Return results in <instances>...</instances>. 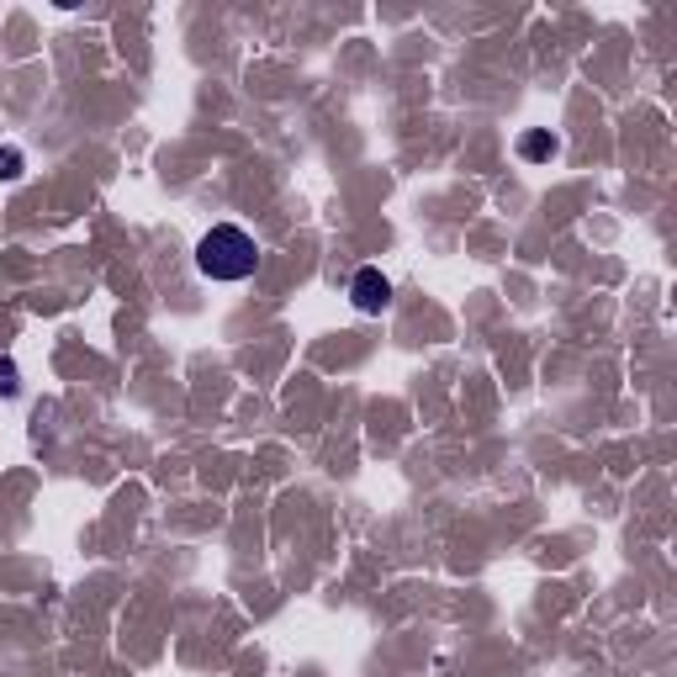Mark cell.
<instances>
[{
    "instance_id": "6da1fadb",
    "label": "cell",
    "mask_w": 677,
    "mask_h": 677,
    "mask_svg": "<svg viewBox=\"0 0 677 677\" xmlns=\"http://www.w3.org/2000/svg\"><path fill=\"white\" fill-rule=\"evenodd\" d=\"M255 266H260V244L244 234L238 223H217V228L196 244V270H202L206 281L238 286V281L255 275Z\"/></svg>"
},
{
    "instance_id": "7a4b0ae2",
    "label": "cell",
    "mask_w": 677,
    "mask_h": 677,
    "mask_svg": "<svg viewBox=\"0 0 677 677\" xmlns=\"http://www.w3.org/2000/svg\"><path fill=\"white\" fill-rule=\"evenodd\" d=\"M350 302H354V313L376 318V313H386V307H392V281H386V275H382L376 266L354 270V281H350Z\"/></svg>"
},
{
    "instance_id": "3957f363",
    "label": "cell",
    "mask_w": 677,
    "mask_h": 677,
    "mask_svg": "<svg viewBox=\"0 0 677 677\" xmlns=\"http://www.w3.org/2000/svg\"><path fill=\"white\" fill-rule=\"evenodd\" d=\"M556 154H561V138L545 133V127H530V133L519 138V159H530V165H545V159H556Z\"/></svg>"
},
{
    "instance_id": "277c9868",
    "label": "cell",
    "mask_w": 677,
    "mask_h": 677,
    "mask_svg": "<svg viewBox=\"0 0 677 677\" xmlns=\"http://www.w3.org/2000/svg\"><path fill=\"white\" fill-rule=\"evenodd\" d=\"M22 176H27V154L16 144H0V180L11 185V180H22Z\"/></svg>"
},
{
    "instance_id": "5b68a950",
    "label": "cell",
    "mask_w": 677,
    "mask_h": 677,
    "mask_svg": "<svg viewBox=\"0 0 677 677\" xmlns=\"http://www.w3.org/2000/svg\"><path fill=\"white\" fill-rule=\"evenodd\" d=\"M22 392V376H16V360L0 354V397H16Z\"/></svg>"
}]
</instances>
